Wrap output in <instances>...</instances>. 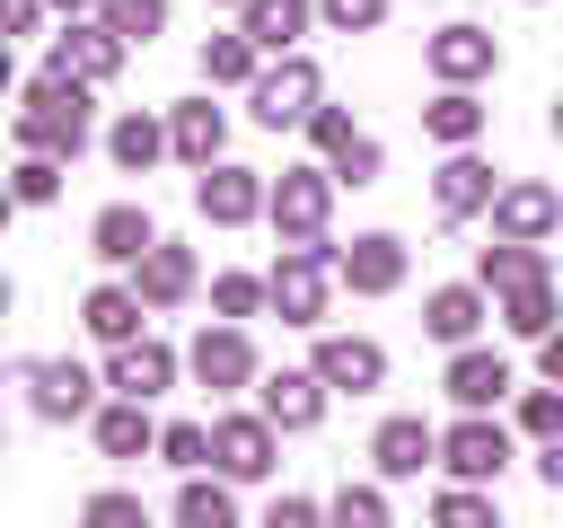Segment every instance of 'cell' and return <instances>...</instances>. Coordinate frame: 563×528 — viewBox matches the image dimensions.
<instances>
[{"label":"cell","mask_w":563,"mask_h":528,"mask_svg":"<svg viewBox=\"0 0 563 528\" xmlns=\"http://www.w3.org/2000/svg\"><path fill=\"white\" fill-rule=\"evenodd\" d=\"M18 141H26V150H53V158H79V141H88V79L44 70V79L18 97Z\"/></svg>","instance_id":"obj_1"},{"label":"cell","mask_w":563,"mask_h":528,"mask_svg":"<svg viewBox=\"0 0 563 528\" xmlns=\"http://www.w3.org/2000/svg\"><path fill=\"white\" fill-rule=\"evenodd\" d=\"M325 282H343V255L325 238H299L282 264H273V308L290 326H325Z\"/></svg>","instance_id":"obj_2"},{"label":"cell","mask_w":563,"mask_h":528,"mask_svg":"<svg viewBox=\"0 0 563 528\" xmlns=\"http://www.w3.org/2000/svg\"><path fill=\"white\" fill-rule=\"evenodd\" d=\"M317 97H325L317 62H308V53H282V70H264V79H255V123H264V132L308 123V114H317Z\"/></svg>","instance_id":"obj_3"},{"label":"cell","mask_w":563,"mask_h":528,"mask_svg":"<svg viewBox=\"0 0 563 528\" xmlns=\"http://www.w3.org/2000/svg\"><path fill=\"white\" fill-rule=\"evenodd\" d=\"M334 167H282V185H273V229L299 246V238H325V202H334Z\"/></svg>","instance_id":"obj_4"},{"label":"cell","mask_w":563,"mask_h":528,"mask_svg":"<svg viewBox=\"0 0 563 528\" xmlns=\"http://www.w3.org/2000/svg\"><path fill=\"white\" fill-rule=\"evenodd\" d=\"M18 378H26L35 422H79V414L97 405V378H88L79 361H18Z\"/></svg>","instance_id":"obj_5"},{"label":"cell","mask_w":563,"mask_h":528,"mask_svg":"<svg viewBox=\"0 0 563 528\" xmlns=\"http://www.w3.org/2000/svg\"><path fill=\"white\" fill-rule=\"evenodd\" d=\"M194 202H202V220H220V229H238V220H255V211H273V194H264V176H255V167H229V158H211V167H202V185H194Z\"/></svg>","instance_id":"obj_6"},{"label":"cell","mask_w":563,"mask_h":528,"mask_svg":"<svg viewBox=\"0 0 563 528\" xmlns=\"http://www.w3.org/2000/svg\"><path fill=\"white\" fill-rule=\"evenodd\" d=\"M273 431H282L273 414H220V422H211V458H220V475H246V484L273 475Z\"/></svg>","instance_id":"obj_7"},{"label":"cell","mask_w":563,"mask_h":528,"mask_svg":"<svg viewBox=\"0 0 563 528\" xmlns=\"http://www.w3.org/2000/svg\"><path fill=\"white\" fill-rule=\"evenodd\" d=\"M123 53H132V44H123L106 18H97V26H62V35H53V70H62V79H88V88H97V79H114V70H123Z\"/></svg>","instance_id":"obj_8"},{"label":"cell","mask_w":563,"mask_h":528,"mask_svg":"<svg viewBox=\"0 0 563 528\" xmlns=\"http://www.w3.org/2000/svg\"><path fill=\"white\" fill-rule=\"evenodd\" d=\"M440 466H449V475H466V484H484V475H501V466H510V431H501V422H484V414H466L457 431H440Z\"/></svg>","instance_id":"obj_9"},{"label":"cell","mask_w":563,"mask_h":528,"mask_svg":"<svg viewBox=\"0 0 563 528\" xmlns=\"http://www.w3.org/2000/svg\"><path fill=\"white\" fill-rule=\"evenodd\" d=\"M493 62H501V44H493V26H466V18H457V26H440V35H431V70H440L449 88H466V79H484Z\"/></svg>","instance_id":"obj_10"},{"label":"cell","mask_w":563,"mask_h":528,"mask_svg":"<svg viewBox=\"0 0 563 528\" xmlns=\"http://www.w3.org/2000/svg\"><path fill=\"white\" fill-rule=\"evenodd\" d=\"M493 229L501 238H554L563 229V194L554 185H501L493 194Z\"/></svg>","instance_id":"obj_11"},{"label":"cell","mask_w":563,"mask_h":528,"mask_svg":"<svg viewBox=\"0 0 563 528\" xmlns=\"http://www.w3.org/2000/svg\"><path fill=\"white\" fill-rule=\"evenodd\" d=\"M396 282H405V238L369 229V238H352V246H343V290L378 299V290H396Z\"/></svg>","instance_id":"obj_12"},{"label":"cell","mask_w":563,"mask_h":528,"mask_svg":"<svg viewBox=\"0 0 563 528\" xmlns=\"http://www.w3.org/2000/svg\"><path fill=\"white\" fill-rule=\"evenodd\" d=\"M185 361H194V378H202V387H246V378H255V343H246L238 326H202Z\"/></svg>","instance_id":"obj_13"},{"label":"cell","mask_w":563,"mask_h":528,"mask_svg":"<svg viewBox=\"0 0 563 528\" xmlns=\"http://www.w3.org/2000/svg\"><path fill=\"white\" fill-rule=\"evenodd\" d=\"M369 458H378V475H422V466L440 458V431H431L422 414H387L378 440H369Z\"/></svg>","instance_id":"obj_14"},{"label":"cell","mask_w":563,"mask_h":528,"mask_svg":"<svg viewBox=\"0 0 563 528\" xmlns=\"http://www.w3.org/2000/svg\"><path fill=\"white\" fill-rule=\"evenodd\" d=\"M88 246H97L106 264H141V255L158 246V229H150V211H141V202H106V211L88 220Z\"/></svg>","instance_id":"obj_15"},{"label":"cell","mask_w":563,"mask_h":528,"mask_svg":"<svg viewBox=\"0 0 563 528\" xmlns=\"http://www.w3.org/2000/svg\"><path fill=\"white\" fill-rule=\"evenodd\" d=\"M317 378L361 396V387H378V378H387V352H378L369 334H325V343H317Z\"/></svg>","instance_id":"obj_16"},{"label":"cell","mask_w":563,"mask_h":528,"mask_svg":"<svg viewBox=\"0 0 563 528\" xmlns=\"http://www.w3.org/2000/svg\"><path fill=\"white\" fill-rule=\"evenodd\" d=\"M167 378H176V352H167V343H150V334L114 343V361H106V387H114V396H158Z\"/></svg>","instance_id":"obj_17"},{"label":"cell","mask_w":563,"mask_h":528,"mask_svg":"<svg viewBox=\"0 0 563 528\" xmlns=\"http://www.w3.org/2000/svg\"><path fill=\"white\" fill-rule=\"evenodd\" d=\"M440 387H449L466 414H484V405H501V396H510V361H501V352H466V343H457Z\"/></svg>","instance_id":"obj_18"},{"label":"cell","mask_w":563,"mask_h":528,"mask_svg":"<svg viewBox=\"0 0 563 528\" xmlns=\"http://www.w3.org/2000/svg\"><path fill=\"white\" fill-rule=\"evenodd\" d=\"M431 194H440V220H466V211H484V202H493L501 185H493V167H484L475 150H457V158H449V167L431 176Z\"/></svg>","instance_id":"obj_19"},{"label":"cell","mask_w":563,"mask_h":528,"mask_svg":"<svg viewBox=\"0 0 563 528\" xmlns=\"http://www.w3.org/2000/svg\"><path fill=\"white\" fill-rule=\"evenodd\" d=\"M264 414H273L282 431H308V422L325 414V378H317V361H308V370H282V378H264Z\"/></svg>","instance_id":"obj_20"},{"label":"cell","mask_w":563,"mask_h":528,"mask_svg":"<svg viewBox=\"0 0 563 528\" xmlns=\"http://www.w3.org/2000/svg\"><path fill=\"white\" fill-rule=\"evenodd\" d=\"M150 308H176L185 290H194V246H176V238H158L150 255H141V282H132Z\"/></svg>","instance_id":"obj_21"},{"label":"cell","mask_w":563,"mask_h":528,"mask_svg":"<svg viewBox=\"0 0 563 528\" xmlns=\"http://www.w3.org/2000/svg\"><path fill=\"white\" fill-rule=\"evenodd\" d=\"M422 326L457 352V343L484 326V282H449V290H431V299H422Z\"/></svg>","instance_id":"obj_22"},{"label":"cell","mask_w":563,"mask_h":528,"mask_svg":"<svg viewBox=\"0 0 563 528\" xmlns=\"http://www.w3.org/2000/svg\"><path fill=\"white\" fill-rule=\"evenodd\" d=\"M220 132H229V123H220V106H211V97H185V106H176V123H167V141H176V158H185V167H211V158H220Z\"/></svg>","instance_id":"obj_23"},{"label":"cell","mask_w":563,"mask_h":528,"mask_svg":"<svg viewBox=\"0 0 563 528\" xmlns=\"http://www.w3.org/2000/svg\"><path fill=\"white\" fill-rule=\"evenodd\" d=\"M97 449H106V458H141V449H158L150 396H123V405H106V414H97Z\"/></svg>","instance_id":"obj_24"},{"label":"cell","mask_w":563,"mask_h":528,"mask_svg":"<svg viewBox=\"0 0 563 528\" xmlns=\"http://www.w3.org/2000/svg\"><path fill=\"white\" fill-rule=\"evenodd\" d=\"M141 308H150L141 290H114V282H106V290H88V308H79V317H88V334L114 352V343H132V334H141Z\"/></svg>","instance_id":"obj_25"},{"label":"cell","mask_w":563,"mask_h":528,"mask_svg":"<svg viewBox=\"0 0 563 528\" xmlns=\"http://www.w3.org/2000/svg\"><path fill=\"white\" fill-rule=\"evenodd\" d=\"M308 18H317V0H246V18H238V26H246L264 53H290Z\"/></svg>","instance_id":"obj_26"},{"label":"cell","mask_w":563,"mask_h":528,"mask_svg":"<svg viewBox=\"0 0 563 528\" xmlns=\"http://www.w3.org/2000/svg\"><path fill=\"white\" fill-rule=\"evenodd\" d=\"M537 273H545L537 238H501V246H484V264H475L484 290H519V282H537Z\"/></svg>","instance_id":"obj_27"},{"label":"cell","mask_w":563,"mask_h":528,"mask_svg":"<svg viewBox=\"0 0 563 528\" xmlns=\"http://www.w3.org/2000/svg\"><path fill=\"white\" fill-rule=\"evenodd\" d=\"M422 132H431V141H449V150H466V141L484 132V106H475L466 88H449V97H431V106H422Z\"/></svg>","instance_id":"obj_28"},{"label":"cell","mask_w":563,"mask_h":528,"mask_svg":"<svg viewBox=\"0 0 563 528\" xmlns=\"http://www.w3.org/2000/svg\"><path fill=\"white\" fill-rule=\"evenodd\" d=\"M255 53H264V44H255L246 26H238V35H211V44H202V79H211V88H238V79H255Z\"/></svg>","instance_id":"obj_29"},{"label":"cell","mask_w":563,"mask_h":528,"mask_svg":"<svg viewBox=\"0 0 563 528\" xmlns=\"http://www.w3.org/2000/svg\"><path fill=\"white\" fill-rule=\"evenodd\" d=\"M106 150H114V167H132V176H141V167H150L158 150H176V141H167V132H158L150 114H123V123L106 132Z\"/></svg>","instance_id":"obj_30"},{"label":"cell","mask_w":563,"mask_h":528,"mask_svg":"<svg viewBox=\"0 0 563 528\" xmlns=\"http://www.w3.org/2000/svg\"><path fill=\"white\" fill-rule=\"evenodd\" d=\"M501 326H510V334H545V326H554V290H545V273L519 282V290H501Z\"/></svg>","instance_id":"obj_31"},{"label":"cell","mask_w":563,"mask_h":528,"mask_svg":"<svg viewBox=\"0 0 563 528\" xmlns=\"http://www.w3.org/2000/svg\"><path fill=\"white\" fill-rule=\"evenodd\" d=\"M176 519H185V528H229V519H238V502H229V484H202V475H185V493H176Z\"/></svg>","instance_id":"obj_32"},{"label":"cell","mask_w":563,"mask_h":528,"mask_svg":"<svg viewBox=\"0 0 563 528\" xmlns=\"http://www.w3.org/2000/svg\"><path fill=\"white\" fill-rule=\"evenodd\" d=\"M97 18H106L123 44H150V35L167 26V0H97Z\"/></svg>","instance_id":"obj_33"},{"label":"cell","mask_w":563,"mask_h":528,"mask_svg":"<svg viewBox=\"0 0 563 528\" xmlns=\"http://www.w3.org/2000/svg\"><path fill=\"white\" fill-rule=\"evenodd\" d=\"M264 299H273V282H255V273H220V282H211V308H220V317H255Z\"/></svg>","instance_id":"obj_34"},{"label":"cell","mask_w":563,"mask_h":528,"mask_svg":"<svg viewBox=\"0 0 563 528\" xmlns=\"http://www.w3.org/2000/svg\"><path fill=\"white\" fill-rule=\"evenodd\" d=\"M158 458H167V466H185V475H194V466H202V458H211V422H167V431H158Z\"/></svg>","instance_id":"obj_35"},{"label":"cell","mask_w":563,"mask_h":528,"mask_svg":"<svg viewBox=\"0 0 563 528\" xmlns=\"http://www.w3.org/2000/svg\"><path fill=\"white\" fill-rule=\"evenodd\" d=\"M519 431H537V440H554V431H563V378H545V387H528V396H519Z\"/></svg>","instance_id":"obj_36"},{"label":"cell","mask_w":563,"mask_h":528,"mask_svg":"<svg viewBox=\"0 0 563 528\" xmlns=\"http://www.w3.org/2000/svg\"><path fill=\"white\" fill-rule=\"evenodd\" d=\"M53 194H62V158H53V150H35V158L18 167V202L35 211V202H53Z\"/></svg>","instance_id":"obj_37"},{"label":"cell","mask_w":563,"mask_h":528,"mask_svg":"<svg viewBox=\"0 0 563 528\" xmlns=\"http://www.w3.org/2000/svg\"><path fill=\"white\" fill-rule=\"evenodd\" d=\"M317 18H325L334 35H361V26H378V18H387V0H317Z\"/></svg>","instance_id":"obj_38"},{"label":"cell","mask_w":563,"mask_h":528,"mask_svg":"<svg viewBox=\"0 0 563 528\" xmlns=\"http://www.w3.org/2000/svg\"><path fill=\"white\" fill-rule=\"evenodd\" d=\"M334 176H343V185H369V176H378V141H369V132H352V141L334 150Z\"/></svg>","instance_id":"obj_39"},{"label":"cell","mask_w":563,"mask_h":528,"mask_svg":"<svg viewBox=\"0 0 563 528\" xmlns=\"http://www.w3.org/2000/svg\"><path fill=\"white\" fill-rule=\"evenodd\" d=\"M325 510H334V519H361V528H378V519H387V493H369V484H343Z\"/></svg>","instance_id":"obj_40"},{"label":"cell","mask_w":563,"mask_h":528,"mask_svg":"<svg viewBox=\"0 0 563 528\" xmlns=\"http://www.w3.org/2000/svg\"><path fill=\"white\" fill-rule=\"evenodd\" d=\"M308 141H317V150L334 158V150L352 141V114H343V106H317V114H308Z\"/></svg>","instance_id":"obj_41"},{"label":"cell","mask_w":563,"mask_h":528,"mask_svg":"<svg viewBox=\"0 0 563 528\" xmlns=\"http://www.w3.org/2000/svg\"><path fill=\"white\" fill-rule=\"evenodd\" d=\"M79 519H97V528H114V519H141V502H132V493H97V502H88Z\"/></svg>","instance_id":"obj_42"},{"label":"cell","mask_w":563,"mask_h":528,"mask_svg":"<svg viewBox=\"0 0 563 528\" xmlns=\"http://www.w3.org/2000/svg\"><path fill=\"white\" fill-rule=\"evenodd\" d=\"M440 519H493L484 493H440Z\"/></svg>","instance_id":"obj_43"},{"label":"cell","mask_w":563,"mask_h":528,"mask_svg":"<svg viewBox=\"0 0 563 528\" xmlns=\"http://www.w3.org/2000/svg\"><path fill=\"white\" fill-rule=\"evenodd\" d=\"M537 361H545V378H563V326H545V334H537Z\"/></svg>","instance_id":"obj_44"},{"label":"cell","mask_w":563,"mask_h":528,"mask_svg":"<svg viewBox=\"0 0 563 528\" xmlns=\"http://www.w3.org/2000/svg\"><path fill=\"white\" fill-rule=\"evenodd\" d=\"M537 475H545V484H554V493H563V431H554V440H545V458H537Z\"/></svg>","instance_id":"obj_45"},{"label":"cell","mask_w":563,"mask_h":528,"mask_svg":"<svg viewBox=\"0 0 563 528\" xmlns=\"http://www.w3.org/2000/svg\"><path fill=\"white\" fill-rule=\"evenodd\" d=\"M35 18H44V0H9V26L18 35H35Z\"/></svg>","instance_id":"obj_46"},{"label":"cell","mask_w":563,"mask_h":528,"mask_svg":"<svg viewBox=\"0 0 563 528\" xmlns=\"http://www.w3.org/2000/svg\"><path fill=\"white\" fill-rule=\"evenodd\" d=\"M545 123H554V141H563V88H554V114H545Z\"/></svg>","instance_id":"obj_47"},{"label":"cell","mask_w":563,"mask_h":528,"mask_svg":"<svg viewBox=\"0 0 563 528\" xmlns=\"http://www.w3.org/2000/svg\"><path fill=\"white\" fill-rule=\"evenodd\" d=\"M53 9H97V0H53Z\"/></svg>","instance_id":"obj_48"},{"label":"cell","mask_w":563,"mask_h":528,"mask_svg":"<svg viewBox=\"0 0 563 528\" xmlns=\"http://www.w3.org/2000/svg\"><path fill=\"white\" fill-rule=\"evenodd\" d=\"M238 9H246V0H238Z\"/></svg>","instance_id":"obj_49"}]
</instances>
